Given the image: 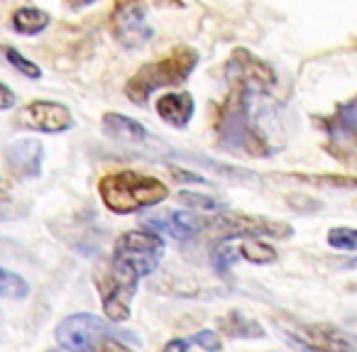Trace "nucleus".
<instances>
[{
  "mask_svg": "<svg viewBox=\"0 0 357 352\" xmlns=\"http://www.w3.org/2000/svg\"><path fill=\"white\" fill-rule=\"evenodd\" d=\"M215 132H218V144L228 152L255 159H264L274 152L250 115V95L240 91H230V95L223 100L215 120Z\"/></svg>",
  "mask_w": 357,
  "mask_h": 352,
  "instance_id": "1",
  "label": "nucleus"
},
{
  "mask_svg": "<svg viewBox=\"0 0 357 352\" xmlns=\"http://www.w3.org/2000/svg\"><path fill=\"white\" fill-rule=\"evenodd\" d=\"M98 194L110 213L128 215L159 206L169 196L162 179L139 171H115L98 181Z\"/></svg>",
  "mask_w": 357,
  "mask_h": 352,
  "instance_id": "2",
  "label": "nucleus"
},
{
  "mask_svg": "<svg viewBox=\"0 0 357 352\" xmlns=\"http://www.w3.org/2000/svg\"><path fill=\"white\" fill-rule=\"evenodd\" d=\"M196 66H199V52L191 47H176L164 59L139 66L125 86V95L130 98V103L144 105L154 91L184 84L196 71Z\"/></svg>",
  "mask_w": 357,
  "mask_h": 352,
  "instance_id": "3",
  "label": "nucleus"
},
{
  "mask_svg": "<svg viewBox=\"0 0 357 352\" xmlns=\"http://www.w3.org/2000/svg\"><path fill=\"white\" fill-rule=\"evenodd\" d=\"M96 289H98L100 306H103V316L110 323H123L130 318V308H132V298L137 293L139 277L132 272L118 267L108 259L100 264L93 274Z\"/></svg>",
  "mask_w": 357,
  "mask_h": 352,
  "instance_id": "4",
  "label": "nucleus"
},
{
  "mask_svg": "<svg viewBox=\"0 0 357 352\" xmlns=\"http://www.w3.org/2000/svg\"><path fill=\"white\" fill-rule=\"evenodd\" d=\"M201 233L215 240H248V238H274L287 240L294 235V228L284 220H272L264 215L250 213H218L206 220Z\"/></svg>",
  "mask_w": 357,
  "mask_h": 352,
  "instance_id": "5",
  "label": "nucleus"
},
{
  "mask_svg": "<svg viewBox=\"0 0 357 352\" xmlns=\"http://www.w3.org/2000/svg\"><path fill=\"white\" fill-rule=\"evenodd\" d=\"M164 254V240L149 230H128L115 240L110 262L132 272L135 277H147L159 267Z\"/></svg>",
  "mask_w": 357,
  "mask_h": 352,
  "instance_id": "6",
  "label": "nucleus"
},
{
  "mask_svg": "<svg viewBox=\"0 0 357 352\" xmlns=\"http://www.w3.org/2000/svg\"><path fill=\"white\" fill-rule=\"evenodd\" d=\"M225 81L230 84V91H240V93L257 98V95H269L277 89V71L272 64L264 59L255 56L250 49L240 47L230 54L225 61Z\"/></svg>",
  "mask_w": 357,
  "mask_h": 352,
  "instance_id": "7",
  "label": "nucleus"
},
{
  "mask_svg": "<svg viewBox=\"0 0 357 352\" xmlns=\"http://www.w3.org/2000/svg\"><path fill=\"white\" fill-rule=\"evenodd\" d=\"M110 335L120 337L123 332L93 313H71L54 330L56 345L66 352H96L100 342Z\"/></svg>",
  "mask_w": 357,
  "mask_h": 352,
  "instance_id": "8",
  "label": "nucleus"
},
{
  "mask_svg": "<svg viewBox=\"0 0 357 352\" xmlns=\"http://www.w3.org/2000/svg\"><path fill=\"white\" fill-rule=\"evenodd\" d=\"M284 337L298 352H355V340L331 323H294L284 328Z\"/></svg>",
  "mask_w": 357,
  "mask_h": 352,
  "instance_id": "9",
  "label": "nucleus"
},
{
  "mask_svg": "<svg viewBox=\"0 0 357 352\" xmlns=\"http://www.w3.org/2000/svg\"><path fill=\"white\" fill-rule=\"evenodd\" d=\"M147 0H120L110 15L113 37L128 49H137L147 40H152L154 27L149 25Z\"/></svg>",
  "mask_w": 357,
  "mask_h": 352,
  "instance_id": "10",
  "label": "nucleus"
},
{
  "mask_svg": "<svg viewBox=\"0 0 357 352\" xmlns=\"http://www.w3.org/2000/svg\"><path fill=\"white\" fill-rule=\"evenodd\" d=\"M17 128L32 130L42 135H59L74 128V115L71 108L56 100H32L17 113Z\"/></svg>",
  "mask_w": 357,
  "mask_h": 352,
  "instance_id": "11",
  "label": "nucleus"
},
{
  "mask_svg": "<svg viewBox=\"0 0 357 352\" xmlns=\"http://www.w3.org/2000/svg\"><path fill=\"white\" fill-rule=\"evenodd\" d=\"M204 213H189V211H159V213L144 215L139 218V228L149 230L154 235H169L174 240H191L196 235H201V230L206 228Z\"/></svg>",
  "mask_w": 357,
  "mask_h": 352,
  "instance_id": "12",
  "label": "nucleus"
},
{
  "mask_svg": "<svg viewBox=\"0 0 357 352\" xmlns=\"http://www.w3.org/2000/svg\"><path fill=\"white\" fill-rule=\"evenodd\" d=\"M6 164L15 179H37L45 164V144L35 137L15 139L6 147Z\"/></svg>",
  "mask_w": 357,
  "mask_h": 352,
  "instance_id": "13",
  "label": "nucleus"
},
{
  "mask_svg": "<svg viewBox=\"0 0 357 352\" xmlns=\"http://www.w3.org/2000/svg\"><path fill=\"white\" fill-rule=\"evenodd\" d=\"M100 132L113 142L123 144H142L149 139V130L123 113H105L103 120H100Z\"/></svg>",
  "mask_w": 357,
  "mask_h": 352,
  "instance_id": "14",
  "label": "nucleus"
},
{
  "mask_svg": "<svg viewBox=\"0 0 357 352\" xmlns=\"http://www.w3.org/2000/svg\"><path fill=\"white\" fill-rule=\"evenodd\" d=\"M157 113L169 128L174 130H184L191 123L196 113L194 95L181 91V93H164L157 98Z\"/></svg>",
  "mask_w": 357,
  "mask_h": 352,
  "instance_id": "15",
  "label": "nucleus"
},
{
  "mask_svg": "<svg viewBox=\"0 0 357 352\" xmlns=\"http://www.w3.org/2000/svg\"><path fill=\"white\" fill-rule=\"evenodd\" d=\"M355 125H357L355 100H347V103L337 105L335 115L323 120V130H326V135L331 137V142H337V147H340V144L352 147V142H355Z\"/></svg>",
  "mask_w": 357,
  "mask_h": 352,
  "instance_id": "16",
  "label": "nucleus"
},
{
  "mask_svg": "<svg viewBox=\"0 0 357 352\" xmlns=\"http://www.w3.org/2000/svg\"><path fill=\"white\" fill-rule=\"evenodd\" d=\"M218 328L228 337H235V340L238 337L240 340H259V337H264V328L240 311H230L228 316L218 318Z\"/></svg>",
  "mask_w": 357,
  "mask_h": 352,
  "instance_id": "17",
  "label": "nucleus"
},
{
  "mask_svg": "<svg viewBox=\"0 0 357 352\" xmlns=\"http://www.w3.org/2000/svg\"><path fill=\"white\" fill-rule=\"evenodd\" d=\"M10 20H13V30L25 37L40 35V32H45L47 25H50V15H47L45 10H40V8H30V6L17 8Z\"/></svg>",
  "mask_w": 357,
  "mask_h": 352,
  "instance_id": "18",
  "label": "nucleus"
},
{
  "mask_svg": "<svg viewBox=\"0 0 357 352\" xmlns=\"http://www.w3.org/2000/svg\"><path fill=\"white\" fill-rule=\"evenodd\" d=\"M238 252H240V259H245V262H250V264H274L279 259L277 250L257 238L238 240Z\"/></svg>",
  "mask_w": 357,
  "mask_h": 352,
  "instance_id": "19",
  "label": "nucleus"
},
{
  "mask_svg": "<svg viewBox=\"0 0 357 352\" xmlns=\"http://www.w3.org/2000/svg\"><path fill=\"white\" fill-rule=\"evenodd\" d=\"M0 54H3V61H6V64H10L20 76H25V79H30V81H40L42 79L40 66H37L32 59H27L25 54H20L15 47L0 45Z\"/></svg>",
  "mask_w": 357,
  "mask_h": 352,
  "instance_id": "20",
  "label": "nucleus"
},
{
  "mask_svg": "<svg viewBox=\"0 0 357 352\" xmlns=\"http://www.w3.org/2000/svg\"><path fill=\"white\" fill-rule=\"evenodd\" d=\"M240 262L238 252V240H218V245L211 252V264L218 274H228L233 264Z\"/></svg>",
  "mask_w": 357,
  "mask_h": 352,
  "instance_id": "21",
  "label": "nucleus"
},
{
  "mask_svg": "<svg viewBox=\"0 0 357 352\" xmlns=\"http://www.w3.org/2000/svg\"><path fill=\"white\" fill-rule=\"evenodd\" d=\"M30 293V284L20 277V274L10 272V269L0 267V298L8 301H22Z\"/></svg>",
  "mask_w": 357,
  "mask_h": 352,
  "instance_id": "22",
  "label": "nucleus"
},
{
  "mask_svg": "<svg viewBox=\"0 0 357 352\" xmlns=\"http://www.w3.org/2000/svg\"><path fill=\"white\" fill-rule=\"evenodd\" d=\"M328 245L340 252H355L357 250V230L355 228H333L328 230Z\"/></svg>",
  "mask_w": 357,
  "mask_h": 352,
  "instance_id": "23",
  "label": "nucleus"
},
{
  "mask_svg": "<svg viewBox=\"0 0 357 352\" xmlns=\"http://www.w3.org/2000/svg\"><path fill=\"white\" fill-rule=\"evenodd\" d=\"M178 204L189 206V208L206 213V211H220V201L213 196H204V194H189V191H181L178 194Z\"/></svg>",
  "mask_w": 357,
  "mask_h": 352,
  "instance_id": "24",
  "label": "nucleus"
},
{
  "mask_svg": "<svg viewBox=\"0 0 357 352\" xmlns=\"http://www.w3.org/2000/svg\"><path fill=\"white\" fill-rule=\"evenodd\" d=\"M189 342L199 345L201 350H206V352H220L223 350V340H220L218 332L211 330V328H204V330L194 332V335L189 337Z\"/></svg>",
  "mask_w": 357,
  "mask_h": 352,
  "instance_id": "25",
  "label": "nucleus"
},
{
  "mask_svg": "<svg viewBox=\"0 0 357 352\" xmlns=\"http://www.w3.org/2000/svg\"><path fill=\"white\" fill-rule=\"evenodd\" d=\"M25 213V206L17 204L10 194H0V220H15Z\"/></svg>",
  "mask_w": 357,
  "mask_h": 352,
  "instance_id": "26",
  "label": "nucleus"
},
{
  "mask_svg": "<svg viewBox=\"0 0 357 352\" xmlns=\"http://www.w3.org/2000/svg\"><path fill=\"white\" fill-rule=\"evenodd\" d=\"M96 352H135L132 347H128L125 345L120 337H115V335H110V337H105L103 342L98 345V350Z\"/></svg>",
  "mask_w": 357,
  "mask_h": 352,
  "instance_id": "27",
  "label": "nucleus"
},
{
  "mask_svg": "<svg viewBox=\"0 0 357 352\" xmlns=\"http://www.w3.org/2000/svg\"><path fill=\"white\" fill-rule=\"evenodd\" d=\"M15 103H17L15 91H13L8 84H3V81H0V113H3V110L15 108Z\"/></svg>",
  "mask_w": 357,
  "mask_h": 352,
  "instance_id": "28",
  "label": "nucleus"
},
{
  "mask_svg": "<svg viewBox=\"0 0 357 352\" xmlns=\"http://www.w3.org/2000/svg\"><path fill=\"white\" fill-rule=\"evenodd\" d=\"M189 345L191 342L186 340V337H172V340L162 347V352H189Z\"/></svg>",
  "mask_w": 357,
  "mask_h": 352,
  "instance_id": "29",
  "label": "nucleus"
},
{
  "mask_svg": "<svg viewBox=\"0 0 357 352\" xmlns=\"http://www.w3.org/2000/svg\"><path fill=\"white\" fill-rule=\"evenodd\" d=\"M91 3H96V0H74V6H91Z\"/></svg>",
  "mask_w": 357,
  "mask_h": 352,
  "instance_id": "30",
  "label": "nucleus"
},
{
  "mask_svg": "<svg viewBox=\"0 0 357 352\" xmlns=\"http://www.w3.org/2000/svg\"><path fill=\"white\" fill-rule=\"evenodd\" d=\"M0 337H3V316H0Z\"/></svg>",
  "mask_w": 357,
  "mask_h": 352,
  "instance_id": "31",
  "label": "nucleus"
},
{
  "mask_svg": "<svg viewBox=\"0 0 357 352\" xmlns=\"http://www.w3.org/2000/svg\"><path fill=\"white\" fill-rule=\"evenodd\" d=\"M47 352H56V350H47Z\"/></svg>",
  "mask_w": 357,
  "mask_h": 352,
  "instance_id": "32",
  "label": "nucleus"
}]
</instances>
